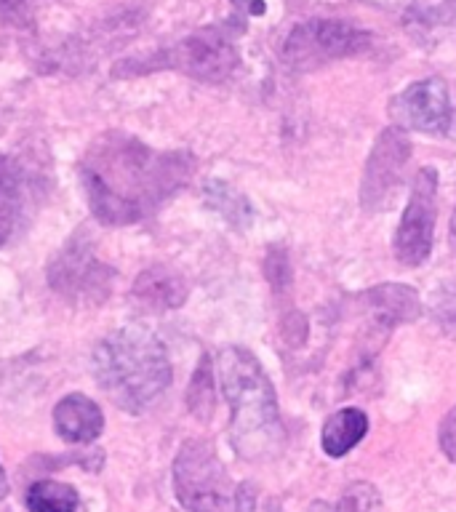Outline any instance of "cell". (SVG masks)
<instances>
[{
	"label": "cell",
	"mask_w": 456,
	"mask_h": 512,
	"mask_svg": "<svg viewBox=\"0 0 456 512\" xmlns=\"http://www.w3.org/2000/svg\"><path fill=\"white\" fill-rule=\"evenodd\" d=\"M94 376L107 398L128 414H142L171 384L166 344L144 326L120 328L94 350Z\"/></svg>",
	"instance_id": "3"
},
{
	"label": "cell",
	"mask_w": 456,
	"mask_h": 512,
	"mask_svg": "<svg viewBox=\"0 0 456 512\" xmlns=\"http://www.w3.org/2000/svg\"><path fill=\"white\" fill-rule=\"evenodd\" d=\"M32 203V182L14 155H0V246L22 230Z\"/></svg>",
	"instance_id": "11"
},
{
	"label": "cell",
	"mask_w": 456,
	"mask_h": 512,
	"mask_svg": "<svg viewBox=\"0 0 456 512\" xmlns=\"http://www.w3.org/2000/svg\"><path fill=\"white\" fill-rule=\"evenodd\" d=\"M368 432V416L360 411V408H339L336 414H331L323 424V435H320V443H323V451L328 456L350 454L352 448L358 446L360 440L366 438Z\"/></svg>",
	"instance_id": "15"
},
{
	"label": "cell",
	"mask_w": 456,
	"mask_h": 512,
	"mask_svg": "<svg viewBox=\"0 0 456 512\" xmlns=\"http://www.w3.org/2000/svg\"><path fill=\"white\" fill-rule=\"evenodd\" d=\"M451 318H454V320H456V312H454V315H451Z\"/></svg>",
	"instance_id": "26"
},
{
	"label": "cell",
	"mask_w": 456,
	"mask_h": 512,
	"mask_svg": "<svg viewBox=\"0 0 456 512\" xmlns=\"http://www.w3.org/2000/svg\"><path fill=\"white\" fill-rule=\"evenodd\" d=\"M174 488L190 512H235L224 464L206 440H187L174 459Z\"/></svg>",
	"instance_id": "6"
},
{
	"label": "cell",
	"mask_w": 456,
	"mask_h": 512,
	"mask_svg": "<svg viewBox=\"0 0 456 512\" xmlns=\"http://www.w3.org/2000/svg\"><path fill=\"white\" fill-rule=\"evenodd\" d=\"M435 216H438V171L424 166L416 171L406 211L400 216L398 232L392 240L395 259L406 267H422L435 243Z\"/></svg>",
	"instance_id": "7"
},
{
	"label": "cell",
	"mask_w": 456,
	"mask_h": 512,
	"mask_svg": "<svg viewBox=\"0 0 456 512\" xmlns=\"http://www.w3.org/2000/svg\"><path fill=\"white\" fill-rule=\"evenodd\" d=\"M374 38L371 32L360 30L342 19H310L296 24L283 40V62L296 72L318 70L323 64L366 54Z\"/></svg>",
	"instance_id": "5"
},
{
	"label": "cell",
	"mask_w": 456,
	"mask_h": 512,
	"mask_svg": "<svg viewBox=\"0 0 456 512\" xmlns=\"http://www.w3.org/2000/svg\"><path fill=\"white\" fill-rule=\"evenodd\" d=\"M238 62V48L232 43V24H224V27H206V30L176 40L174 46L152 54L147 64L136 72L176 70L203 83H222L235 72Z\"/></svg>",
	"instance_id": "4"
},
{
	"label": "cell",
	"mask_w": 456,
	"mask_h": 512,
	"mask_svg": "<svg viewBox=\"0 0 456 512\" xmlns=\"http://www.w3.org/2000/svg\"><path fill=\"white\" fill-rule=\"evenodd\" d=\"M78 504V491L59 480H38L27 491V510L30 512H75Z\"/></svg>",
	"instance_id": "16"
},
{
	"label": "cell",
	"mask_w": 456,
	"mask_h": 512,
	"mask_svg": "<svg viewBox=\"0 0 456 512\" xmlns=\"http://www.w3.org/2000/svg\"><path fill=\"white\" fill-rule=\"evenodd\" d=\"M206 200L219 211V214L227 219L230 224H235L238 230H246L251 219H254V211L248 206V200L235 192L230 184L224 182H208L206 184Z\"/></svg>",
	"instance_id": "17"
},
{
	"label": "cell",
	"mask_w": 456,
	"mask_h": 512,
	"mask_svg": "<svg viewBox=\"0 0 456 512\" xmlns=\"http://www.w3.org/2000/svg\"><path fill=\"white\" fill-rule=\"evenodd\" d=\"M219 382L232 422L230 438L238 456L248 462H264L280 454L286 432L280 424L278 398L262 363L243 347H224L216 358Z\"/></svg>",
	"instance_id": "2"
},
{
	"label": "cell",
	"mask_w": 456,
	"mask_h": 512,
	"mask_svg": "<svg viewBox=\"0 0 456 512\" xmlns=\"http://www.w3.org/2000/svg\"><path fill=\"white\" fill-rule=\"evenodd\" d=\"M195 160L182 150L160 152L123 131H107L80 160V182L91 214L123 227L152 216L192 176Z\"/></svg>",
	"instance_id": "1"
},
{
	"label": "cell",
	"mask_w": 456,
	"mask_h": 512,
	"mask_svg": "<svg viewBox=\"0 0 456 512\" xmlns=\"http://www.w3.org/2000/svg\"><path fill=\"white\" fill-rule=\"evenodd\" d=\"M451 240H454V246H456V211H454V219H451Z\"/></svg>",
	"instance_id": "23"
},
{
	"label": "cell",
	"mask_w": 456,
	"mask_h": 512,
	"mask_svg": "<svg viewBox=\"0 0 456 512\" xmlns=\"http://www.w3.org/2000/svg\"><path fill=\"white\" fill-rule=\"evenodd\" d=\"M360 302L366 304L368 318L374 320V326L382 328V331L411 323L422 315L419 294L403 283H382V286L360 294Z\"/></svg>",
	"instance_id": "12"
},
{
	"label": "cell",
	"mask_w": 456,
	"mask_h": 512,
	"mask_svg": "<svg viewBox=\"0 0 456 512\" xmlns=\"http://www.w3.org/2000/svg\"><path fill=\"white\" fill-rule=\"evenodd\" d=\"M411 158V139L400 126L384 128L368 155L363 182H360V206L374 214L387 203L392 190L403 179V168Z\"/></svg>",
	"instance_id": "9"
},
{
	"label": "cell",
	"mask_w": 456,
	"mask_h": 512,
	"mask_svg": "<svg viewBox=\"0 0 456 512\" xmlns=\"http://www.w3.org/2000/svg\"><path fill=\"white\" fill-rule=\"evenodd\" d=\"M8 494V478H6V470H3V464H0V499Z\"/></svg>",
	"instance_id": "22"
},
{
	"label": "cell",
	"mask_w": 456,
	"mask_h": 512,
	"mask_svg": "<svg viewBox=\"0 0 456 512\" xmlns=\"http://www.w3.org/2000/svg\"><path fill=\"white\" fill-rule=\"evenodd\" d=\"M187 406H190V414L198 416L200 422H208L214 416V371H211V358L208 355L200 358L198 371L192 374L190 390H187Z\"/></svg>",
	"instance_id": "18"
},
{
	"label": "cell",
	"mask_w": 456,
	"mask_h": 512,
	"mask_svg": "<svg viewBox=\"0 0 456 512\" xmlns=\"http://www.w3.org/2000/svg\"><path fill=\"white\" fill-rule=\"evenodd\" d=\"M267 278H270L275 294H283L291 286V264L283 248H270L267 254Z\"/></svg>",
	"instance_id": "19"
},
{
	"label": "cell",
	"mask_w": 456,
	"mask_h": 512,
	"mask_svg": "<svg viewBox=\"0 0 456 512\" xmlns=\"http://www.w3.org/2000/svg\"><path fill=\"white\" fill-rule=\"evenodd\" d=\"M267 510H270V512H283V510H280L278 502H270V507H267Z\"/></svg>",
	"instance_id": "24"
},
{
	"label": "cell",
	"mask_w": 456,
	"mask_h": 512,
	"mask_svg": "<svg viewBox=\"0 0 456 512\" xmlns=\"http://www.w3.org/2000/svg\"><path fill=\"white\" fill-rule=\"evenodd\" d=\"M438 443L443 448V454L456 464V406L443 416V422L438 427Z\"/></svg>",
	"instance_id": "20"
},
{
	"label": "cell",
	"mask_w": 456,
	"mask_h": 512,
	"mask_svg": "<svg viewBox=\"0 0 456 512\" xmlns=\"http://www.w3.org/2000/svg\"><path fill=\"white\" fill-rule=\"evenodd\" d=\"M232 502H235V512H254V507H256L254 486H251V483H240V486L235 488Z\"/></svg>",
	"instance_id": "21"
},
{
	"label": "cell",
	"mask_w": 456,
	"mask_h": 512,
	"mask_svg": "<svg viewBox=\"0 0 456 512\" xmlns=\"http://www.w3.org/2000/svg\"><path fill=\"white\" fill-rule=\"evenodd\" d=\"M8 6H16V3H22V0H6Z\"/></svg>",
	"instance_id": "25"
},
{
	"label": "cell",
	"mask_w": 456,
	"mask_h": 512,
	"mask_svg": "<svg viewBox=\"0 0 456 512\" xmlns=\"http://www.w3.org/2000/svg\"><path fill=\"white\" fill-rule=\"evenodd\" d=\"M134 299L147 310H176L187 299V283L168 267H150L136 278Z\"/></svg>",
	"instance_id": "14"
},
{
	"label": "cell",
	"mask_w": 456,
	"mask_h": 512,
	"mask_svg": "<svg viewBox=\"0 0 456 512\" xmlns=\"http://www.w3.org/2000/svg\"><path fill=\"white\" fill-rule=\"evenodd\" d=\"M48 283L72 302H104L110 296L112 270L94 254V243L78 232L48 264Z\"/></svg>",
	"instance_id": "8"
},
{
	"label": "cell",
	"mask_w": 456,
	"mask_h": 512,
	"mask_svg": "<svg viewBox=\"0 0 456 512\" xmlns=\"http://www.w3.org/2000/svg\"><path fill=\"white\" fill-rule=\"evenodd\" d=\"M390 115L395 126L403 131H419V134H446L451 126V102L448 88L440 78L416 80L406 91H400L390 102Z\"/></svg>",
	"instance_id": "10"
},
{
	"label": "cell",
	"mask_w": 456,
	"mask_h": 512,
	"mask_svg": "<svg viewBox=\"0 0 456 512\" xmlns=\"http://www.w3.org/2000/svg\"><path fill=\"white\" fill-rule=\"evenodd\" d=\"M54 427L64 443H91L102 435L104 414L94 400L80 392H72L56 403Z\"/></svg>",
	"instance_id": "13"
}]
</instances>
